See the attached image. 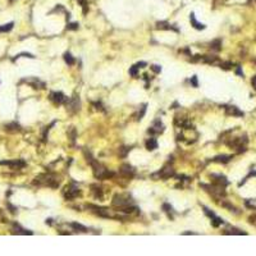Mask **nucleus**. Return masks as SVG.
<instances>
[{
  "mask_svg": "<svg viewBox=\"0 0 256 256\" xmlns=\"http://www.w3.org/2000/svg\"><path fill=\"white\" fill-rule=\"evenodd\" d=\"M119 155L120 156H126V155H127V152L129 151V149L128 147H122V149H119Z\"/></svg>",
  "mask_w": 256,
  "mask_h": 256,
  "instance_id": "27",
  "label": "nucleus"
},
{
  "mask_svg": "<svg viewBox=\"0 0 256 256\" xmlns=\"http://www.w3.org/2000/svg\"><path fill=\"white\" fill-rule=\"evenodd\" d=\"M145 112H146V105H144V108H142L141 113H140V114H138V118H137V119H141V118H142V117H144Z\"/></svg>",
  "mask_w": 256,
  "mask_h": 256,
  "instance_id": "35",
  "label": "nucleus"
},
{
  "mask_svg": "<svg viewBox=\"0 0 256 256\" xmlns=\"http://www.w3.org/2000/svg\"><path fill=\"white\" fill-rule=\"evenodd\" d=\"M183 234H196V233H193V232H184Z\"/></svg>",
  "mask_w": 256,
  "mask_h": 256,
  "instance_id": "40",
  "label": "nucleus"
},
{
  "mask_svg": "<svg viewBox=\"0 0 256 256\" xmlns=\"http://www.w3.org/2000/svg\"><path fill=\"white\" fill-rule=\"evenodd\" d=\"M190 21H191V23H192V26H193L196 30H204L205 28V26L202 25V23H199L196 21V18H195V14L193 13H191V15H190Z\"/></svg>",
  "mask_w": 256,
  "mask_h": 256,
  "instance_id": "13",
  "label": "nucleus"
},
{
  "mask_svg": "<svg viewBox=\"0 0 256 256\" xmlns=\"http://www.w3.org/2000/svg\"><path fill=\"white\" fill-rule=\"evenodd\" d=\"M158 176H159L160 178L168 179V178H170V177L174 176V169L172 167H164L159 173H158Z\"/></svg>",
  "mask_w": 256,
  "mask_h": 256,
  "instance_id": "7",
  "label": "nucleus"
},
{
  "mask_svg": "<svg viewBox=\"0 0 256 256\" xmlns=\"http://www.w3.org/2000/svg\"><path fill=\"white\" fill-rule=\"evenodd\" d=\"M14 233H17V234H32V232L31 231H26V229H23V228H21L18 224H14Z\"/></svg>",
  "mask_w": 256,
  "mask_h": 256,
  "instance_id": "16",
  "label": "nucleus"
},
{
  "mask_svg": "<svg viewBox=\"0 0 256 256\" xmlns=\"http://www.w3.org/2000/svg\"><path fill=\"white\" fill-rule=\"evenodd\" d=\"M80 193H81L80 188H78L77 186H74V184H72V186L65 188L64 197H65V200H73V199H76Z\"/></svg>",
  "mask_w": 256,
  "mask_h": 256,
  "instance_id": "2",
  "label": "nucleus"
},
{
  "mask_svg": "<svg viewBox=\"0 0 256 256\" xmlns=\"http://www.w3.org/2000/svg\"><path fill=\"white\" fill-rule=\"evenodd\" d=\"M131 200L128 199H124L123 196H119V195H117V196H114V199H113V205L114 206H118L120 209V207L123 206H128V205H131Z\"/></svg>",
  "mask_w": 256,
  "mask_h": 256,
  "instance_id": "3",
  "label": "nucleus"
},
{
  "mask_svg": "<svg viewBox=\"0 0 256 256\" xmlns=\"http://www.w3.org/2000/svg\"><path fill=\"white\" fill-rule=\"evenodd\" d=\"M225 233L227 234H246L245 232H241V231H238V229H231V231H227Z\"/></svg>",
  "mask_w": 256,
  "mask_h": 256,
  "instance_id": "26",
  "label": "nucleus"
},
{
  "mask_svg": "<svg viewBox=\"0 0 256 256\" xmlns=\"http://www.w3.org/2000/svg\"><path fill=\"white\" fill-rule=\"evenodd\" d=\"M213 178H215V179H214V184H218V186H221V187H224V186L228 184L227 178H225V177H223V176H213Z\"/></svg>",
  "mask_w": 256,
  "mask_h": 256,
  "instance_id": "12",
  "label": "nucleus"
},
{
  "mask_svg": "<svg viewBox=\"0 0 256 256\" xmlns=\"http://www.w3.org/2000/svg\"><path fill=\"white\" fill-rule=\"evenodd\" d=\"M232 156H227V155H220V156H216L214 158V162H218V163H228L231 160Z\"/></svg>",
  "mask_w": 256,
  "mask_h": 256,
  "instance_id": "20",
  "label": "nucleus"
},
{
  "mask_svg": "<svg viewBox=\"0 0 256 256\" xmlns=\"http://www.w3.org/2000/svg\"><path fill=\"white\" fill-rule=\"evenodd\" d=\"M156 28L158 30H172V26L167 22H158L156 23Z\"/></svg>",
  "mask_w": 256,
  "mask_h": 256,
  "instance_id": "19",
  "label": "nucleus"
},
{
  "mask_svg": "<svg viewBox=\"0 0 256 256\" xmlns=\"http://www.w3.org/2000/svg\"><path fill=\"white\" fill-rule=\"evenodd\" d=\"M133 173H134V169L129 164H123L122 168H120V174L127 177V178H131L133 176Z\"/></svg>",
  "mask_w": 256,
  "mask_h": 256,
  "instance_id": "8",
  "label": "nucleus"
},
{
  "mask_svg": "<svg viewBox=\"0 0 256 256\" xmlns=\"http://www.w3.org/2000/svg\"><path fill=\"white\" fill-rule=\"evenodd\" d=\"M46 224H51V219H47V220H46Z\"/></svg>",
  "mask_w": 256,
  "mask_h": 256,
  "instance_id": "41",
  "label": "nucleus"
},
{
  "mask_svg": "<svg viewBox=\"0 0 256 256\" xmlns=\"http://www.w3.org/2000/svg\"><path fill=\"white\" fill-rule=\"evenodd\" d=\"M78 3H80V4L82 5V8H83V13H87V8H86L87 1H86V0H78Z\"/></svg>",
  "mask_w": 256,
  "mask_h": 256,
  "instance_id": "29",
  "label": "nucleus"
},
{
  "mask_svg": "<svg viewBox=\"0 0 256 256\" xmlns=\"http://www.w3.org/2000/svg\"><path fill=\"white\" fill-rule=\"evenodd\" d=\"M146 149L147 150H155V149H158V142H156V140L155 138H149L146 141Z\"/></svg>",
  "mask_w": 256,
  "mask_h": 256,
  "instance_id": "15",
  "label": "nucleus"
},
{
  "mask_svg": "<svg viewBox=\"0 0 256 256\" xmlns=\"http://www.w3.org/2000/svg\"><path fill=\"white\" fill-rule=\"evenodd\" d=\"M163 131H164V126H163V123L160 122V120H156L155 124L149 129V133H162Z\"/></svg>",
  "mask_w": 256,
  "mask_h": 256,
  "instance_id": "10",
  "label": "nucleus"
},
{
  "mask_svg": "<svg viewBox=\"0 0 256 256\" xmlns=\"http://www.w3.org/2000/svg\"><path fill=\"white\" fill-rule=\"evenodd\" d=\"M21 57H27V58H31V59H33V55L32 54H28V53H22V54H19V55H17V57H15V59H17V58H21ZM14 59V60H15Z\"/></svg>",
  "mask_w": 256,
  "mask_h": 256,
  "instance_id": "28",
  "label": "nucleus"
},
{
  "mask_svg": "<svg viewBox=\"0 0 256 256\" xmlns=\"http://www.w3.org/2000/svg\"><path fill=\"white\" fill-rule=\"evenodd\" d=\"M232 67V63H221L220 64V68H223V69H229V68Z\"/></svg>",
  "mask_w": 256,
  "mask_h": 256,
  "instance_id": "31",
  "label": "nucleus"
},
{
  "mask_svg": "<svg viewBox=\"0 0 256 256\" xmlns=\"http://www.w3.org/2000/svg\"><path fill=\"white\" fill-rule=\"evenodd\" d=\"M33 184L36 186H49L51 188H57L59 187V181L57 179V177L54 174H40L33 179Z\"/></svg>",
  "mask_w": 256,
  "mask_h": 256,
  "instance_id": "1",
  "label": "nucleus"
},
{
  "mask_svg": "<svg viewBox=\"0 0 256 256\" xmlns=\"http://www.w3.org/2000/svg\"><path fill=\"white\" fill-rule=\"evenodd\" d=\"M23 82H27L30 83L31 86L33 87V88H44L45 87V83L41 82L40 80H37V78H31V80H23Z\"/></svg>",
  "mask_w": 256,
  "mask_h": 256,
  "instance_id": "9",
  "label": "nucleus"
},
{
  "mask_svg": "<svg viewBox=\"0 0 256 256\" xmlns=\"http://www.w3.org/2000/svg\"><path fill=\"white\" fill-rule=\"evenodd\" d=\"M163 209H164V211H167V213L172 211V206L169 204H164V205H163Z\"/></svg>",
  "mask_w": 256,
  "mask_h": 256,
  "instance_id": "33",
  "label": "nucleus"
},
{
  "mask_svg": "<svg viewBox=\"0 0 256 256\" xmlns=\"http://www.w3.org/2000/svg\"><path fill=\"white\" fill-rule=\"evenodd\" d=\"M250 223L256 225V214H255V215H252V216H250Z\"/></svg>",
  "mask_w": 256,
  "mask_h": 256,
  "instance_id": "36",
  "label": "nucleus"
},
{
  "mask_svg": "<svg viewBox=\"0 0 256 256\" xmlns=\"http://www.w3.org/2000/svg\"><path fill=\"white\" fill-rule=\"evenodd\" d=\"M64 60H65V63H67L68 65H73V64H74V59H73V57L69 54V53H65V54H64Z\"/></svg>",
  "mask_w": 256,
  "mask_h": 256,
  "instance_id": "21",
  "label": "nucleus"
},
{
  "mask_svg": "<svg viewBox=\"0 0 256 256\" xmlns=\"http://www.w3.org/2000/svg\"><path fill=\"white\" fill-rule=\"evenodd\" d=\"M67 109L70 113H76L80 110V100L78 97H73V99H68V104H67Z\"/></svg>",
  "mask_w": 256,
  "mask_h": 256,
  "instance_id": "4",
  "label": "nucleus"
},
{
  "mask_svg": "<svg viewBox=\"0 0 256 256\" xmlns=\"http://www.w3.org/2000/svg\"><path fill=\"white\" fill-rule=\"evenodd\" d=\"M70 227H72L74 231H77V232H82V233H86V232H87V228H86V227H83L82 224L72 223V224H70Z\"/></svg>",
  "mask_w": 256,
  "mask_h": 256,
  "instance_id": "17",
  "label": "nucleus"
},
{
  "mask_svg": "<svg viewBox=\"0 0 256 256\" xmlns=\"http://www.w3.org/2000/svg\"><path fill=\"white\" fill-rule=\"evenodd\" d=\"M13 26H14L13 22L8 23V25H4V26H0V32H9V31L13 28Z\"/></svg>",
  "mask_w": 256,
  "mask_h": 256,
  "instance_id": "22",
  "label": "nucleus"
},
{
  "mask_svg": "<svg viewBox=\"0 0 256 256\" xmlns=\"http://www.w3.org/2000/svg\"><path fill=\"white\" fill-rule=\"evenodd\" d=\"M68 30H77L78 28V23H69V25L67 26Z\"/></svg>",
  "mask_w": 256,
  "mask_h": 256,
  "instance_id": "30",
  "label": "nucleus"
},
{
  "mask_svg": "<svg viewBox=\"0 0 256 256\" xmlns=\"http://www.w3.org/2000/svg\"><path fill=\"white\" fill-rule=\"evenodd\" d=\"M76 136H77V133H76V129H74V128H70V129H69V132H68V137H69V140H70L72 142H74Z\"/></svg>",
  "mask_w": 256,
  "mask_h": 256,
  "instance_id": "24",
  "label": "nucleus"
},
{
  "mask_svg": "<svg viewBox=\"0 0 256 256\" xmlns=\"http://www.w3.org/2000/svg\"><path fill=\"white\" fill-rule=\"evenodd\" d=\"M252 86H254L255 88H256V76H255L254 78H252Z\"/></svg>",
  "mask_w": 256,
  "mask_h": 256,
  "instance_id": "39",
  "label": "nucleus"
},
{
  "mask_svg": "<svg viewBox=\"0 0 256 256\" xmlns=\"http://www.w3.org/2000/svg\"><path fill=\"white\" fill-rule=\"evenodd\" d=\"M0 165H8L12 169H19L26 165V163L23 160H13V162H0Z\"/></svg>",
  "mask_w": 256,
  "mask_h": 256,
  "instance_id": "5",
  "label": "nucleus"
},
{
  "mask_svg": "<svg viewBox=\"0 0 256 256\" xmlns=\"http://www.w3.org/2000/svg\"><path fill=\"white\" fill-rule=\"evenodd\" d=\"M92 192H94V196L96 197V199H102V191L100 187L94 184V186H92Z\"/></svg>",
  "mask_w": 256,
  "mask_h": 256,
  "instance_id": "18",
  "label": "nucleus"
},
{
  "mask_svg": "<svg viewBox=\"0 0 256 256\" xmlns=\"http://www.w3.org/2000/svg\"><path fill=\"white\" fill-rule=\"evenodd\" d=\"M191 83H192V86H193V87H197V86H199V83H197V77H196V76H193V77L191 78Z\"/></svg>",
  "mask_w": 256,
  "mask_h": 256,
  "instance_id": "32",
  "label": "nucleus"
},
{
  "mask_svg": "<svg viewBox=\"0 0 256 256\" xmlns=\"http://www.w3.org/2000/svg\"><path fill=\"white\" fill-rule=\"evenodd\" d=\"M145 65H146V63H145V62H140V63H137L136 67H137V68H144Z\"/></svg>",
  "mask_w": 256,
  "mask_h": 256,
  "instance_id": "37",
  "label": "nucleus"
},
{
  "mask_svg": "<svg viewBox=\"0 0 256 256\" xmlns=\"http://www.w3.org/2000/svg\"><path fill=\"white\" fill-rule=\"evenodd\" d=\"M94 105H95V106H97L96 109H100V110H102V105L100 104V102H94Z\"/></svg>",
  "mask_w": 256,
  "mask_h": 256,
  "instance_id": "38",
  "label": "nucleus"
},
{
  "mask_svg": "<svg viewBox=\"0 0 256 256\" xmlns=\"http://www.w3.org/2000/svg\"><path fill=\"white\" fill-rule=\"evenodd\" d=\"M50 100H51L53 102H55V104H62V102L67 101V97H65L62 92L55 91V92H51V94H50Z\"/></svg>",
  "mask_w": 256,
  "mask_h": 256,
  "instance_id": "6",
  "label": "nucleus"
},
{
  "mask_svg": "<svg viewBox=\"0 0 256 256\" xmlns=\"http://www.w3.org/2000/svg\"><path fill=\"white\" fill-rule=\"evenodd\" d=\"M220 45H221L220 40H215V41H213V43L210 44V47H211L213 50H219V49H220Z\"/></svg>",
  "mask_w": 256,
  "mask_h": 256,
  "instance_id": "23",
  "label": "nucleus"
},
{
  "mask_svg": "<svg viewBox=\"0 0 256 256\" xmlns=\"http://www.w3.org/2000/svg\"><path fill=\"white\" fill-rule=\"evenodd\" d=\"M151 69H152V70H154V72H155V73H159V72H160V70H162V68H160V67H159V65H156V64H155V65H152V67H151Z\"/></svg>",
  "mask_w": 256,
  "mask_h": 256,
  "instance_id": "34",
  "label": "nucleus"
},
{
  "mask_svg": "<svg viewBox=\"0 0 256 256\" xmlns=\"http://www.w3.org/2000/svg\"><path fill=\"white\" fill-rule=\"evenodd\" d=\"M137 69H138V68H137L136 65L131 67V68H129V74H131L132 77H137Z\"/></svg>",
  "mask_w": 256,
  "mask_h": 256,
  "instance_id": "25",
  "label": "nucleus"
},
{
  "mask_svg": "<svg viewBox=\"0 0 256 256\" xmlns=\"http://www.w3.org/2000/svg\"><path fill=\"white\" fill-rule=\"evenodd\" d=\"M5 131L8 132H18L21 131V126L18 123H9V124L5 126Z\"/></svg>",
  "mask_w": 256,
  "mask_h": 256,
  "instance_id": "14",
  "label": "nucleus"
},
{
  "mask_svg": "<svg viewBox=\"0 0 256 256\" xmlns=\"http://www.w3.org/2000/svg\"><path fill=\"white\" fill-rule=\"evenodd\" d=\"M225 113L228 115H236V117H242V115H243V113H242L241 110H238V108H236V106H227Z\"/></svg>",
  "mask_w": 256,
  "mask_h": 256,
  "instance_id": "11",
  "label": "nucleus"
}]
</instances>
